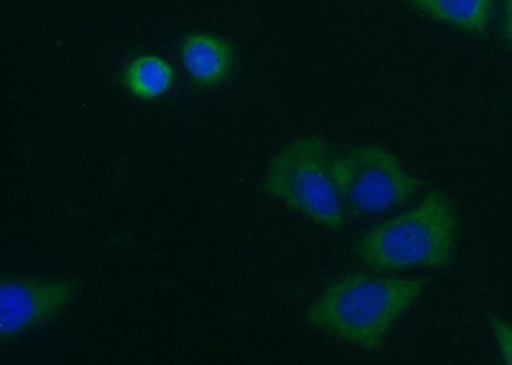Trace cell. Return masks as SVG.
Segmentation results:
<instances>
[{"mask_svg":"<svg viewBox=\"0 0 512 365\" xmlns=\"http://www.w3.org/2000/svg\"><path fill=\"white\" fill-rule=\"evenodd\" d=\"M424 280L351 273L314 300L309 325L332 339L363 350H377L402 314L418 301Z\"/></svg>","mask_w":512,"mask_h":365,"instance_id":"6da1fadb","label":"cell"},{"mask_svg":"<svg viewBox=\"0 0 512 365\" xmlns=\"http://www.w3.org/2000/svg\"><path fill=\"white\" fill-rule=\"evenodd\" d=\"M456 243L454 205L445 194L431 193L411 211L365 234L356 254L374 271L442 268L454 258Z\"/></svg>","mask_w":512,"mask_h":365,"instance_id":"7a4b0ae2","label":"cell"},{"mask_svg":"<svg viewBox=\"0 0 512 365\" xmlns=\"http://www.w3.org/2000/svg\"><path fill=\"white\" fill-rule=\"evenodd\" d=\"M336 155L335 146L318 135L291 140L269 162L264 189L318 225L341 228L347 214L333 177Z\"/></svg>","mask_w":512,"mask_h":365,"instance_id":"3957f363","label":"cell"},{"mask_svg":"<svg viewBox=\"0 0 512 365\" xmlns=\"http://www.w3.org/2000/svg\"><path fill=\"white\" fill-rule=\"evenodd\" d=\"M333 177L347 217H368L409 202L419 181L379 146H358L337 154Z\"/></svg>","mask_w":512,"mask_h":365,"instance_id":"277c9868","label":"cell"},{"mask_svg":"<svg viewBox=\"0 0 512 365\" xmlns=\"http://www.w3.org/2000/svg\"><path fill=\"white\" fill-rule=\"evenodd\" d=\"M2 341L25 335L57 318L72 303L77 285L66 278L3 277Z\"/></svg>","mask_w":512,"mask_h":365,"instance_id":"5b68a950","label":"cell"},{"mask_svg":"<svg viewBox=\"0 0 512 365\" xmlns=\"http://www.w3.org/2000/svg\"><path fill=\"white\" fill-rule=\"evenodd\" d=\"M181 61L196 84L216 86L230 76L235 53L230 43L217 35L194 33L182 40Z\"/></svg>","mask_w":512,"mask_h":365,"instance_id":"8992f818","label":"cell"},{"mask_svg":"<svg viewBox=\"0 0 512 365\" xmlns=\"http://www.w3.org/2000/svg\"><path fill=\"white\" fill-rule=\"evenodd\" d=\"M420 12L466 33L483 34L488 29L493 0H411Z\"/></svg>","mask_w":512,"mask_h":365,"instance_id":"52a82bcc","label":"cell"},{"mask_svg":"<svg viewBox=\"0 0 512 365\" xmlns=\"http://www.w3.org/2000/svg\"><path fill=\"white\" fill-rule=\"evenodd\" d=\"M175 70L166 59L146 54L131 61L125 71V85L136 98L153 100L166 94L175 82Z\"/></svg>","mask_w":512,"mask_h":365,"instance_id":"ba28073f","label":"cell"},{"mask_svg":"<svg viewBox=\"0 0 512 365\" xmlns=\"http://www.w3.org/2000/svg\"><path fill=\"white\" fill-rule=\"evenodd\" d=\"M489 323H491L493 333H495L501 359L504 360L505 364L512 365V322L491 314Z\"/></svg>","mask_w":512,"mask_h":365,"instance_id":"9c48e42d","label":"cell"},{"mask_svg":"<svg viewBox=\"0 0 512 365\" xmlns=\"http://www.w3.org/2000/svg\"><path fill=\"white\" fill-rule=\"evenodd\" d=\"M502 25H504V31L512 44V0H502Z\"/></svg>","mask_w":512,"mask_h":365,"instance_id":"30bf717a","label":"cell"}]
</instances>
